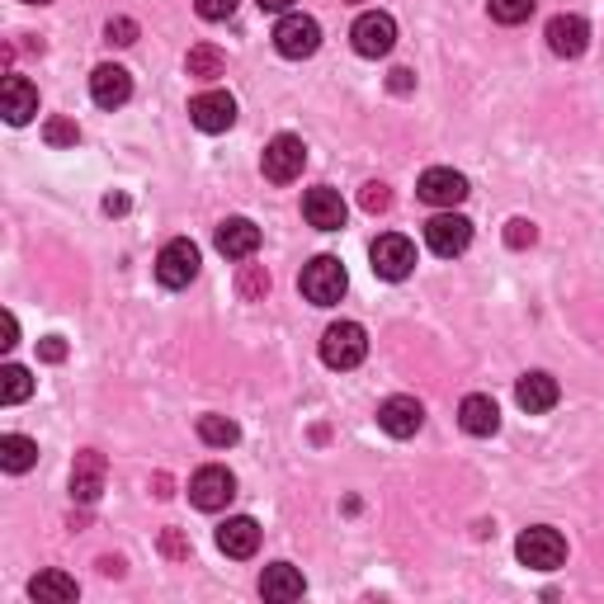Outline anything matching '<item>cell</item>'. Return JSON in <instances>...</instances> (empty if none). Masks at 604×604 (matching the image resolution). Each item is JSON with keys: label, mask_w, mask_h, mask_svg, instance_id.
I'll use <instances>...</instances> for the list:
<instances>
[{"label": "cell", "mask_w": 604, "mask_h": 604, "mask_svg": "<svg viewBox=\"0 0 604 604\" xmlns=\"http://www.w3.org/2000/svg\"><path fill=\"white\" fill-rule=\"evenodd\" d=\"M298 289L307 302H316V307H336V302L345 298V289H350V275H345V265L336 260V255H316L312 265H302Z\"/></svg>", "instance_id": "1"}, {"label": "cell", "mask_w": 604, "mask_h": 604, "mask_svg": "<svg viewBox=\"0 0 604 604\" xmlns=\"http://www.w3.org/2000/svg\"><path fill=\"white\" fill-rule=\"evenodd\" d=\"M369 355V336L359 322H336L322 336V364L326 369H359Z\"/></svg>", "instance_id": "2"}, {"label": "cell", "mask_w": 604, "mask_h": 604, "mask_svg": "<svg viewBox=\"0 0 604 604\" xmlns=\"http://www.w3.org/2000/svg\"><path fill=\"white\" fill-rule=\"evenodd\" d=\"M515 557L524 567H534V571H557L567 562V538L557 534V528H548V524H534V528H524V534L515 538Z\"/></svg>", "instance_id": "3"}, {"label": "cell", "mask_w": 604, "mask_h": 604, "mask_svg": "<svg viewBox=\"0 0 604 604\" xmlns=\"http://www.w3.org/2000/svg\"><path fill=\"white\" fill-rule=\"evenodd\" d=\"M194 275H199V246H194L189 236L165 241L161 255H156V279L165 289H189Z\"/></svg>", "instance_id": "4"}, {"label": "cell", "mask_w": 604, "mask_h": 604, "mask_svg": "<svg viewBox=\"0 0 604 604\" xmlns=\"http://www.w3.org/2000/svg\"><path fill=\"white\" fill-rule=\"evenodd\" d=\"M369 260H373V275H378V279L402 283V279L416 269V246H411L406 236L387 232V236H378L373 246H369Z\"/></svg>", "instance_id": "5"}, {"label": "cell", "mask_w": 604, "mask_h": 604, "mask_svg": "<svg viewBox=\"0 0 604 604\" xmlns=\"http://www.w3.org/2000/svg\"><path fill=\"white\" fill-rule=\"evenodd\" d=\"M275 48L289 57V62H302V57H312L322 48V24H316L312 14H283L275 24Z\"/></svg>", "instance_id": "6"}, {"label": "cell", "mask_w": 604, "mask_h": 604, "mask_svg": "<svg viewBox=\"0 0 604 604\" xmlns=\"http://www.w3.org/2000/svg\"><path fill=\"white\" fill-rule=\"evenodd\" d=\"M302 165H307V147H302V138L279 132V138L265 147L260 171H265V179H275V185H293V179L302 175Z\"/></svg>", "instance_id": "7"}, {"label": "cell", "mask_w": 604, "mask_h": 604, "mask_svg": "<svg viewBox=\"0 0 604 604\" xmlns=\"http://www.w3.org/2000/svg\"><path fill=\"white\" fill-rule=\"evenodd\" d=\"M350 38H355L359 57H387L392 48H397V20L383 14V10H369V14H359V20H355Z\"/></svg>", "instance_id": "8"}, {"label": "cell", "mask_w": 604, "mask_h": 604, "mask_svg": "<svg viewBox=\"0 0 604 604\" xmlns=\"http://www.w3.org/2000/svg\"><path fill=\"white\" fill-rule=\"evenodd\" d=\"M232 496H236V477L226 473V467H218V463H208V467H199V473L189 477V501L199 510H208V515L222 510Z\"/></svg>", "instance_id": "9"}, {"label": "cell", "mask_w": 604, "mask_h": 604, "mask_svg": "<svg viewBox=\"0 0 604 604\" xmlns=\"http://www.w3.org/2000/svg\"><path fill=\"white\" fill-rule=\"evenodd\" d=\"M426 241H430V251H434V255L453 260V255H463L467 246H473V222L449 208V213H440V218H430V222H426Z\"/></svg>", "instance_id": "10"}, {"label": "cell", "mask_w": 604, "mask_h": 604, "mask_svg": "<svg viewBox=\"0 0 604 604\" xmlns=\"http://www.w3.org/2000/svg\"><path fill=\"white\" fill-rule=\"evenodd\" d=\"M104 477H109V463H104L100 449H81L71 463V496L81 506H95L100 491H104Z\"/></svg>", "instance_id": "11"}, {"label": "cell", "mask_w": 604, "mask_h": 604, "mask_svg": "<svg viewBox=\"0 0 604 604\" xmlns=\"http://www.w3.org/2000/svg\"><path fill=\"white\" fill-rule=\"evenodd\" d=\"M189 118L199 132H226L236 124V100L226 90H204V95L189 100Z\"/></svg>", "instance_id": "12"}, {"label": "cell", "mask_w": 604, "mask_h": 604, "mask_svg": "<svg viewBox=\"0 0 604 604\" xmlns=\"http://www.w3.org/2000/svg\"><path fill=\"white\" fill-rule=\"evenodd\" d=\"M302 218H307L316 232H340L345 218H350V208H345V199L330 185H316L302 194Z\"/></svg>", "instance_id": "13"}, {"label": "cell", "mask_w": 604, "mask_h": 604, "mask_svg": "<svg viewBox=\"0 0 604 604\" xmlns=\"http://www.w3.org/2000/svg\"><path fill=\"white\" fill-rule=\"evenodd\" d=\"M416 194H420V199H426L430 208H458V204L467 199V175L449 171V165H434V171L420 175Z\"/></svg>", "instance_id": "14"}, {"label": "cell", "mask_w": 604, "mask_h": 604, "mask_svg": "<svg viewBox=\"0 0 604 604\" xmlns=\"http://www.w3.org/2000/svg\"><path fill=\"white\" fill-rule=\"evenodd\" d=\"M90 100L100 104V109H124V104L132 100V76L124 67L104 62L90 71Z\"/></svg>", "instance_id": "15"}, {"label": "cell", "mask_w": 604, "mask_h": 604, "mask_svg": "<svg viewBox=\"0 0 604 604\" xmlns=\"http://www.w3.org/2000/svg\"><path fill=\"white\" fill-rule=\"evenodd\" d=\"M378 426H383L392 440H411V434L426 426V406H420L416 397H387L383 406H378Z\"/></svg>", "instance_id": "16"}, {"label": "cell", "mask_w": 604, "mask_h": 604, "mask_svg": "<svg viewBox=\"0 0 604 604\" xmlns=\"http://www.w3.org/2000/svg\"><path fill=\"white\" fill-rule=\"evenodd\" d=\"M543 38H548V48L557 57H581L585 48H591V24H585L581 14H553Z\"/></svg>", "instance_id": "17"}, {"label": "cell", "mask_w": 604, "mask_h": 604, "mask_svg": "<svg viewBox=\"0 0 604 604\" xmlns=\"http://www.w3.org/2000/svg\"><path fill=\"white\" fill-rule=\"evenodd\" d=\"M515 402L524 406L528 416H543V411H553V406L562 402V387H557V378H553V373L534 369V373H524L520 383H515Z\"/></svg>", "instance_id": "18"}, {"label": "cell", "mask_w": 604, "mask_h": 604, "mask_svg": "<svg viewBox=\"0 0 604 604\" xmlns=\"http://www.w3.org/2000/svg\"><path fill=\"white\" fill-rule=\"evenodd\" d=\"M218 251L226 255V260H251V255L260 251V226H255L251 218H226L218 226Z\"/></svg>", "instance_id": "19"}, {"label": "cell", "mask_w": 604, "mask_h": 604, "mask_svg": "<svg viewBox=\"0 0 604 604\" xmlns=\"http://www.w3.org/2000/svg\"><path fill=\"white\" fill-rule=\"evenodd\" d=\"M458 426L467 434H477V440H487V434L501 430V406H496L487 392H473V397H463V406H458Z\"/></svg>", "instance_id": "20"}, {"label": "cell", "mask_w": 604, "mask_h": 604, "mask_svg": "<svg viewBox=\"0 0 604 604\" xmlns=\"http://www.w3.org/2000/svg\"><path fill=\"white\" fill-rule=\"evenodd\" d=\"M218 548L226 557H236V562H246V557H255V548H260V524H255L251 515H236L226 520L218 528Z\"/></svg>", "instance_id": "21"}, {"label": "cell", "mask_w": 604, "mask_h": 604, "mask_svg": "<svg viewBox=\"0 0 604 604\" xmlns=\"http://www.w3.org/2000/svg\"><path fill=\"white\" fill-rule=\"evenodd\" d=\"M0 100H5V118L14 128H24L28 118L38 114V85L28 81V76H5V90H0Z\"/></svg>", "instance_id": "22"}, {"label": "cell", "mask_w": 604, "mask_h": 604, "mask_svg": "<svg viewBox=\"0 0 604 604\" xmlns=\"http://www.w3.org/2000/svg\"><path fill=\"white\" fill-rule=\"evenodd\" d=\"M302 591H307V581H302L298 567H289V562L265 567V577H260V595H265V600L289 604V600H302Z\"/></svg>", "instance_id": "23"}, {"label": "cell", "mask_w": 604, "mask_h": 604, "mask_svg": "<svg viewBox=\"0 0 604 604\" xmlns=\"http://www.w3.org/2000/svg\"><path fill=\"white\" fill-rule=\"evenodd\" d=\"M38 463V444L28 434H0V467L5 473H28Z\"/></svg>", "instance_id": "24"}, {"label": "cell", "mask_w": 604, "mask_h": 604, "mask_svg": "<svg viewBox=\"0 0 604 604\" xmlns=\"http://www.w3.org/2000/svg\"><path fill=\"white\" fill-rule=\"evenodd\" d=\"M28 595L34 600H57V604H67L81 595V585H76V577H67V571H38L34 581H28Z\"/></svg>", "instance_id": "25"}, {"label": "cell", "mask_w": 604, "mask_h": 604, "mask_svg": "<svg viewBox=\"0 0 604 604\" xmlns=\"http://www.w3.org/2000/svg\"><path fill=\"white\" fill-rule=\"evenodd\" d=\"M185 71L194 81H218V76H226V57L213 48V43H199V48H189Z\"/></svg>", "instance_id": "26"}, {"label": "cell", "mask_w": 604, "mask_h": 604, "mask_svg": "<svg viewBox=\"0 0 604 604\" xmlns=\"http://www.w3.org/2000/svg\"><path fill=\"white\" fill-rule=\"evenodd\" d=\"M199 440L208 449H232L241 440V430H236V420H226V416H199Z\"/></svg>", "instance_id": "27"}, {"label": "cell", "mask_w": 604, "mask_h": 604, "mask_svg": "<svg viewBox=\"0 0 604 604\" xmlns=\"http://www.w3.org/2000/svg\"><path fill=\"white\" fill-rule=\"evenodd\" d=\"M28 392H34V378H28V369H20V364H5V369H0V402H5V406H20Z\"/></svg>", "instance_id": "28"}, {"label": "cell", "mask_w": 604, "mask_h": 604, "mask_svg": "<svg viewBox=\"0 0 604 604\" xmlns=\"http://www.w3.org/2000/svg\"><path fill=\"white\" fill-rule=\"evenodd\" d=\"M236 293L246 298V302H265V293H269V275H265V265H241V275H236Z\"/></svg>", "instance_id": "29"}, {"label": "cell", "mask_w": 604, "mask_h": 604, "mask_svg": "<svg viewBox=\"0 0 604 604\" xmlns=\"http://www.w3.org/2000/svg\"><path fill=\"white\" fill-rule=\"evenodd\" d=\"M534 5H538V0H487L496 24H524L528 14H534Z\"/></svg>", "instance_id": "30"}, {"label": "cell", "mask_w": 604, "mask_h": 604, "mask_svg": "<svg viewBox=\"0 0 604 604\" xmlns=\"http://www.w3.org/2000/svg\"><path fill=\"white\" fill-rule=\"evenodd\" d=\"M43 138H48V147H76L81 142V128H76L71 118H48V124H43Z\"/></svg>", "instance_id": "31"}, {"label": "cell", "mask_w": 604, "mask_h": 604, "mask_svg": "<svg viewBox=\"0 0 604 604\" xmlns=\"http://www.w3.org/2000/svg\"><path fill=\"white\" fill-rule=\"evenodd\" d=\"M534 241H538V226L528 222V218L506 222V246H510V251H524V246H534Z\"/></svg>", "instance_id": "32"}, {"label": "cell", "mask_w": 604, "mask_h": 604, "mask_svg": "<svg viewBox=\"0 0 604 604\" xmlns=\"http://www.w3.org/2000/svg\"><path fill=\"white\" fill-rule=\"evenodd\" d=\"M104 38H109L114 48H132V43H138V24H132L128 14H118V20L104 24Z\"/></svg>", "instance_id": "33"}, {"label": "cell", "mask_w": 604, "mask_h": 604, "mask_svg": "<svg viewBox=\"0 0 604 604\" xmlns=\"http://www.w3.org/2000/svg\"><path fill=\"white\" fill-rule=\"evenodd\" d=\"M359 204H364V213H387V208H392V189L378 185V179H369L364 194H359Z\"/></svg>", "instance_id": "34"}, {"label": "cell", "mask_w": 604, "mask_h": 604, "mask_svg": "<svg viewBox=\"0 0 604 604\" xmlns=\"http://www.w3.org/2000/svg\"><path fill=\"white\" fill-rule=\"evenodd\" d=\"M236 5H241V0H194V10H199L204 20H213V24L232 20V14H236Z\"/></svg>", "instance_id": "35"}, {"label": "cell", "mask_w": 604, "mask_h": 604, "mask_svg": "<svg viewBox=\"0 0 604 604\" xmlns=\"http://www.w3.org/2000/svg\"><path fill=\"white\" fill-rule=\"evenodd\" d=\"M161 553L171 557V562H185V557H189V538L179 534V528H161Z\"/></svg>", "instance_id": "36"}, {"label": "cell", "mask_w": 604, "mask_h": 604, "mask_svg": "<svg viewBox=\"0 0 604 604\" xmlns=\"http://www.w3.org/2000/svg\"><path fill=\"white\" fill-rule=\"evenodd\" d=\"M38 355L48 359V364H62V359H67V340L62 336H48V340L38 345Z\"/></svg>", "instance_id": "37"}, {"label": "cell", "mask_w": 604, "mask_h": 604, "mask_svg": "<svg viewBox=\"0 0 604 604\" xmlns=\"http://www.w3.org/2000/svg\"><path fill=\"white\" fill-rule=\"evenodd\" d=\"M411 85H416V76L406 71V67H397V71L387 76V90H397V95H406V90H411Z\"/></svg>", "instance_id": "38"}, {"label": "cell", "mask_w": 604, "mask_h": 604, "mask_svg": "<svg viewBox=\"0 0 604 604\" xmlns=\"http://www.w3.org/2000/svg\"><path fill=\"white\" fill-rule=\"evenodd\" d=\"M5 350H14V345H20V322H14V312H5Z\"/></svg>", "instance_id": "39"}, {"label": "cell", "mask_w": 604, "mask_h": 604, "mask_svg": "<svg viewBox=\"0 0 604 604\" xmlns=\"http://www.w3.org/2000/svg\"><path fill=\"white\" fill-rule=\"evenodd\" d=\"M100 571L104 577H124V557H100Z\"/></svg>", "instance_id": "40"}, {"label": "cell", "mask_w": 604, "mask_h": 604, "mask_svg": "<svg viewBox=\"0 0 604 604\" xmlns=\"http://www.w3.org/2000/svg\"><path fill=\"white\" fill-rule=\"evenodd\" d=\"M104 213H128V199L124 194H109V199H104Z\"/></svg>", "instance_id": "41"}, {"label": "cell", "mask_w": 604, "mask_h": 604, "mask_svg": "<svg viewBox=\"0 0 604 604\" xmlns=\"http://www.w3.org/2000/svg\"><path fill=\"white\" fill-rule=\"evenodd\" d=\"M293 0H260V10H289Z\"/></svg>", "instance_id": "42"}, {"label": "cell", "mask_w": 604, "mask_h": 604, "mask_svg": "<svg viewBox=\"0 0 604 604\" xmlns=\"http://www.w3.org/2000/svg\"><path fill=\"white\" fill-rule=\"evenodd\" d=\"M24 5H48V0H24Z\"/></svg>", "instance_id": "43"}]
</instances>
